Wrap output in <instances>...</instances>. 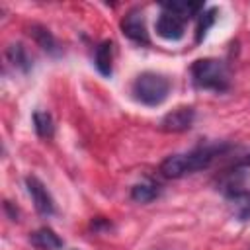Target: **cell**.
I'll return each instance as SVG.
<instances>
[{"instance_id": "cell-10", "label": "cell", "mask_w": 250, "mask_h": 250, "mask_svg": "<svg viewBox=\"0 0 250 250\" xmlns=\"http://www.w3.org/2000/svg\"><path fill=\"white\" fill-rule=\"evenodd\" d=\"M94 64L100 70V74L111 76V70H113V43L111 41H102L96 47Z\"/></svg>"}, {"instance_id": "cell-17", "label": "cell", "mask_w": 250, "mask_h": 250, "mask_svg": "<svg viewBox=\"0 0 250 250\" xmlns=\"http://www.w3.org/2000/svg\"><path fill=\"white\" fill-rule=\"evenodd\" d=\"M242 166H250V154H246L244 158H242V162H240Z\"/></svg>"}, {"instance_id": "cell-7", "label": "cell", "mask_w": 250, "mask_h": 250, "mask_svg": "<svg viewBox=\"0 0 250 250\" xmlns=\"http://www.w3.org/2000/svg\"><path fill=\"white\" fill-rule=\"evenodd\" d=\"M156 33L162 39L178 41L186 33V20L176 16V14H172V12H168V10H162L158 20H156Z\"/></svg>"}, {"instance_id": "cell-11", "label": "cell", "mask_w": 250, "mask_h": 250, "mask_svg": "<svg viewBox=\"0 0 250 250\" xmlns=\"http://www.w3.org/2000/svg\"><path fill=\"white\" fill-rule=\"evenodd\" d=\"M29 35L35 39V43H37L45 53H49V55H53V57L61 53L57 39L53 37V33H51L47 27H43V25H39V23H33V25L29 27Z\"/></svg>"}, {"instance_id": "cell-14", "label": "cell", "mask_w": 250, "mask_h": 250, "mask_svg": "<svg viewBox=\"0 0 250 250\" xmlns=\"http://www.w3.org/2000/svg\"><path fill=\"white\" fill-rule=\"evenodd\" d=\"M162 10H168L180 18H184L186 21L193 16H199V12L203 10V4L201 2H164L162 4Z\"/></svg>"}, {"instance_id": "cell-3", "label": "cell", "mask_w": 250, "mask_h": 250, "mask_svg": "<svg viewBox=\"0 0 250 250\" xmlns=\"http://www.w3.org/2000/svg\"><path fill=\"white\" fill-rule=\"evenodd\" d=\"M131 92H133L137 102H141L143 105L154 107V105H160L168 98V94H170V80L164 74L146 70V72H141L135 78Z\"/></svg>"}, {"instance_id": "cell-4", "label": "cell", "mask_w": 250, "mask_h": 250, "mask_svg": "<svg viewBox=\"0 0 250 250\" xmlns=\"http://www.w3.org/2000/svg\"><path fill=\"white\" fill-rule=\"evenodd\" d=\"M121 31L125 37H129L133 43L139 45H150V37L146 31V23H145V16L141 10H129L123 20H121Z\"/></svg>"}, {"instance_id": "cell-12", "label": "cell", "mask_w": 250, "mask_h": 250, "mask_svg": "<svg viewBox=\"0 0 250 250\" xmlns=\"http://www.w3.org/2000/svg\"><path fill=\"white\" fill-rule=\"evenodd\" d=\"M162 193V188L154 182H141L131 188V199L137 203H150Z\"/></svg>"}, {"instance_id": "cell-9", "label": "cell", "mask_w": 250, "mask_h": 250, "mask_svg": "<svg viewBox=\"0 0 250 250\" xmlns=\"http://www.w3.org/2000/svg\"><path fill=\"white\" fill-rule=\"evenodd\" d=\"M6 59L20 72H29L31 70V57H29L27 49L21 43H10L6 47Z\"/></svg>"}, {"instance_id": "cell-16", "label": "cell", "mask_w": 250, "mask_h": 250, "mask_svg": "<svg viewBox=\"0 0 250 250\" xmlns=\"http://www.w3.org/2000/svg\"><path fill=\"white\" fill-rule=\"evenodd\" d=\"M215 18H217V8L203 10V12L197 16V25H195V41H197V43L207 35L209 27L215 23Z\"/></svg>"}, {"instance_id": "cell-13", "label": "cell", "mask_w": 250, "mask_h": 250, "mask_svg": "<svg viewBox=\"0 0 250 250\" xmlns=\"http://www.w3.org/2000/svg\"><path fill=\"white\" fill-rule=\"evenodd\" d=\"M230 207H232V215L240 221H248L250 219V191L248 189H242V191H236L232 195L227 197Z\"/></svg>"}, {"instance_id": "cell-5", "label": "cell", "mask_w": 250, "mask_h": 250, "mask_svg": "<svg viewBox=\"0 0 250 250\" xmlns=\"http://www.w3.org/2000/svg\"><path fill=\"white\" fill-rule=\"evenodd\" d=\"M195 119V111L189 105H180L172 111H168L162 119H160V129L166 133H182L188 131L193 125Z\"/></svg>"}, {"instance_id": "cell-8", "label": "cell", "mask_w": 250, "mask_h": 250, "mask_svg": "<svg viewBox=\"0 0 250 250\" xmlns=\"http://www.w3.org/2000/svg\"><path fill=\"white\" fill-rule=\"evenodd\" d=\"M29 240L39 250H61L62 248V238L49 227H41V229L33 230Z\"/></svg>"}, {"instance_id": "cell-2", "label": "cell", "mask_w": 250, "mask_h": 250, "mask_svg": "<svg viewBox=\"0 0 250 250\" xmlns=\"http://www.w3.org/2000/svg\"><path fill=\"white\" fill-rule=\"evenodd\" d=\"M191 80L199 90L227 92L230 86L229 68L219 59H197L191 64Z\"/></svg>"}, {"instance_id": "cell-15", "label": "cell", "mask_w": 250, "mask_h": 250, "mask_svg": "<svg viewBox=\"0 0 250 250\" xmlns=\"http://www.w3.org/2000/svg\"><path fill=\"white\" fill-rule=\"evenodd\" d=\"M33 129L37 137L41 139H51L55 133V123L49 111H35L33 113Z\"/></svg>"}, {"instance_id": "cell-6", "label": "cell", "mask_w": 250, "mask_h": 250, "mask_svg": "<svg viewBox=\"0 0 250 250\" xmlns=\"http://www.w3.org/2000/svg\"><path fill=\"white\" fill-rule=\"evenodd\" d=\"M25 186H27V191L31 195V201H33L35 209L45 217L53 215L55 213V199L51 197V193L45 188V184L37 176H27L25 178Z\"/></svg>"}, {"instance_id": "cell-1", "label": "cell", "mask_w": 250, "mask_h": 250, "mask_svg": "<svg viewBox=\"0 0 250 250\" xmlns=\"http://www.w3.org/2000/svg\"><path fill=\"white\" fill-rule=\"evenodd\" d=\"M229 148V145L225 143H215V145H205V146H197L189 152L184 154H170L162 160L160 164V174L164 178L170 180H178L184 178L188 174L199 172L203 168H209L213 164V160L217 156H221L225 150Z\"/></svg>"}]
</instances>
